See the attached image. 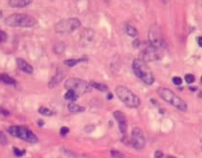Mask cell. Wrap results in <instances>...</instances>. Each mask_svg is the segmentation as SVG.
<instances>
[{
    "mask_svg": "<svg viewBox=\"0 0 202 158\" xmlns=\"http://www.w3.org/2000/svg\"><path fill=\"white\" fill-rule=\"evenodd\" d=\"M132 69L135 75L146 84L152 85L154 83V74L145 61L141 59L134 60L132 64Z\"/></svg>",
    "mask_w": 202,
    "mask_h": 158,
    "instance_id": "cell-1",
    "label": "cell"
},
{
    "mask_svg": "<svg viewBox=\"0 0 202 158\" xmlns=\"http://www.w3.org/2000/svg\"><path fill=\"white\" fill-rule=\"evenodd\" d=\"M5 24L11 27H31L37 23L36 19L30 14L14 13L5 19Z\"/></svg>",
    "mask_w": 202,
    "mask_h": 158,
    "instance_id": "cell-2",
    "label": "cell"
},
{
    "mask_svg": "<svg viewBox=\"0 0 202 158\" xmlns=\"http://www.w3.org/2000/svg\"><path fill=\"white\" fill-rule=\"evenodd\" d=\"M115 91L118 98L128 107L136 108L140 106V98L127 87L118 86Z\"/></svg>",
    "mask_w": 202,
    "mask_h": 158,
    "instance_id": "cell-3",
    "label": "cell"
},
{
    "mask_svg": "<svg viewBox=\"0 0 202 158\" xmlns=\"http://www.w3.org/2000/svg\"><path fill=\"white\" fill-rule=\"evenodd\" d=\"M157 93L161 99L179 110L182 112L187 110V106L184 100L175 94L172 90L165 87H159L157 89Z\"/></svg>",
    "mask_w": 202,
    "mask_h": 158,
    "instance_id": "cell-4",
    "label": "cell"
},
{
    "mask_svg": "<svg viewBox=\"0 0 202 158\" xmlns=\"http://www.w3.org/2000/svg\"><path fill=\"white\" fill-rule=\"evenodd\" d=\"M8 131L11 136L27 142L35 143L38 142V138L36 135L30 129L24 126H12L9 127Z\"/></svg>",
    "mask_w": 202,
    "mask_h": 158,
    "instance_id": "cell-5",
    "label": "cell"
},
{
    "mask_svg": "<svg viewBox=\"0 0 202 158\" xmlns=\"http://www.w3.org/2000/svg\"><path fill=\"white\" fill-rule=\"evenodd\" d=\"M81 22L80 21L75 17L69 18L60 21L55 25V31L58 34H67L74 32L78 29Z\"/></svg>",
    "mask_w": 202,
    "mask_h": 158,
    "instance_id": "cell-6",
    "label": "cell"
},
{
    "mask_svg": "<svg viewBox=\"0 0 202 158\" xmlns=\"http://www.w3.org/2000/svg\"><path fill=\"white\" fill-rule=\"evenodd\" d=\"M64 87L67 90H72L76 93H86L92 89L90 83L79 78L72 77L67 79L64 83Z\"/></svg>",
    "mask_w": 202,
    "mask_h": 158,
    "instance_id": "cell-7",
    "label": "cell"
},
{
    "mask_svg": "<svg viewBox=\"0 0 202 158\" xmlns=\"http://www.w3.org/2000/svg\"><path fill=\"white\" fill-rule=\"evenodd\" d=\"M149 40L150 45L159 50L166 46L165 41L161 34V31L156 25L153 26L150 30L149 33Z\"/></svg>",
    "mask_w": 202,
    "mask_h": 158,
    "instance_id": "cell-8",
    "label": "cell"
},
{
    "mask_svg": "<svg viewBox=\"0 0 202 158\" xmlns=\"http://www.w3.org/2000/svg\"><path fill=\"white\" fill-rule=\"evenodd\" d=\"M131 143L132 146L137 150L143 149L146 144L145 138L142 130L138 127H134L131 133Z\"/></svg>",
    "mask_w": 202,
    "mask_h": 158,
    "instance_id": "cell-9",
    "label": "cell"
},
{
    "mask_svg": "<svg viewBox=\"0 0 202 158\" xmlns=\"http://www.w3.org/2000/svg\"><path fill=\"white\" fill-rule=\"evenodd\" d=\"M160 57V50L150 45L141 52V59H140L147 62L158 60Z\"/></svg>",
    "mask_w": 202,
    "mask_h": 158,
    "instance_id": "cell-10",
    "label": "cell"
},
{
    "mask_svg": "<svg viewBox=\"0 0 202 158\" xmlns=\"http://www.w3.org/2000/svg\"><path fill=\"white\" fill-rule=\"evenodd\" d=\"M114 117L116 121L121 133L126 136L128 131V122L125 114L121 111L117 110L114 112Z\"/></svg>",
    "mask_w": 202,
    "mask_h": 158,
    "instance_id": "cell-11",
    "label": "cell"
},
{
    "mask_svg": "<svg viewBox=\"0 0 202 158\" xmlns=\"http://www.w3.org/2000/svg\"><path fill=\"white\" fill-rule=\"evenodd\" d=\"M16 63L18 67L21 71L28 74H32L33 73V67L24 59L17 58L16 59Z\"/></svg>",
    "mask_w": 202,
    "mask_h": 158,
    "instance_id": "cell-12",
    "label": "cell"
},
{
    "mask_svg": "<svg viewBox=\"0 0 202 158\" xmlns=\"http://www.w3.org/2000/svg\"><path fill=\"white\" fill-rule=\"evenodd\" d=\"M32 2L31 0H10L8 4L12 8H24L29 5Z\"/></svg>",
    "mask_w": 202,
    "mask_h": 158,
    "instance_id": "cell-13",
    "label": "cell"
},
{
    "mask_svg": "<svg viewBox=\"0 0 202 158\" xmlns=\"http://www.w3.org/2000/svg\"><path fill=\"white\" fill-rule=\"evenodd\" d=\"M0 82L8 85L15 86L17 82L15 79L7 74H0Z\"/></svg>",
    "mask_w": 202,
    "mask_h": 158,
    "instance_id": "cell-14",
    "label": "cell"
},
{
    "mask_svg": "<svg viewBox=\"0 0 202 158\" xmlns=\"http://www.w3.org/2000/svg\"><path fill=\"white\" fill-rule=\"evenodd\" d=\"M64 78V76L62 73H57L55 76H54L51 79L50 82L49 83V87L50 88L55 87L58 84L62 81Z\"/></svg>",
    "mask_w": 202,
    "mask_h": 158,
    "instance_id": "cell-15",
    "label": "cell"
},
{
    "mask_svg": "<svg viewBox=\"0 0 202 158\" xmlns=\"http://www.w3.org/2000/svg\"><path fill=\"white\" fill-rule=\"evenodd\" d=\"M125 31L127 35H128L130 37H137L138 34V32L137 29L134 27L130 24H127L125 27Z\"/></svg>",
    "mask_w": 202,
    "mask_h": 158,
    "instance_id": "cell-16",
    "label": "cell"
},
{
    "mask_svg": "<svg viewBox=\"0 0 202 158\" xmlns=\"http://www.w3.org/2000/svg\"><path fill=\"white\" fill-rule=\"evenodd\" d=\"M68 109L71 112H84L85 111V108L84 106H80L74 103H71L68 104Z\"/></svg>",
    "mask_w": 202,
    "mask_h": 158,
    "instance_id": "cell-17",
    "label": "cell"
},
{
    "mask_svg": "<svg viewBox=\"0 0 202 158\" xmlns=\"http://www.w3.org/2000/svg\"><path fill=\"white\" fill-rule=\"evenodd\" d=\"M90 84L92 87L97 89L98 90H99L100 91L105 92V91H107L109 89L108 86L106 84L102 83L92 82L90 83Z\"/></svg>",
    "mask_w": 202,
    "mask_h": 158,
    "instance_id": "cell-18",
    "label": "cell"
},
{
    "mask_svg": "<svg viewBox=\"0 0 202 158\" xmlns=\"http://www.w3.org/2000/svg\"><path fill=\"white\" fill-rule=\"evenodd\" d=\"M87 61V59H69L64 61V64L67 66L72 67L75 66V65L80 63H83Z\"/></svg>",
    "mask_w": 202,
    "mask_h": 158,
    "instance_id": "cell-19",
    "label": "cell"
},
{
    "mask_svg": "<svg viewBox=\"0 0 202 158\" xmlns=\"http://www.w3.org/2000/svg\"><path fill=\"white\" fill-rule=\"evenodd\" d=\"M64 98L72 101H75L77 99V94L76 92L72 90H68L64 95Z\"/></svg>",
    "mask_w": 202,
    "mask_h": 158,
    "instance_id": "cell-20",
    "label": "cell"
},
{
    "mask_svg": "<svg viewBox=\"0 0 202 158\" xmlns=\"http://www.w3.org/2000/svg\"><path fill=\"white\" fill-rule=\"evenodd\" d=\"M38 112L40 114H42L46 116H51L54 114V113L52 110H51L50 109H49L47 108H45V107L40 108L38 110Z\"/></svg>",
    "mask_w": 202,
    "mask_h": 158,
    "instance_id": "cell-21",
    "label": "cell"
},
{
    "mask_svg": "<svg viewBox=\"0 0 202 158\" xmlns=\"http://www.w3.org/2000/svg\"><path fill=\"white\" fill-rule=\"evenodd\" d=\"M8 143L7 136L2 131H0V145L6 146Z\"/></svg>",
    "mask_w": 202,
    "mask_h": 158,
    "instance_id": "cell-22",
    "label": "cell"
},
{
    "mask_svg": "<svg viewBox=\"0 0 202 158\" xmlns=\"http://www.w3.org/2000/svg\"><path fill=\"white\" fill-rule=\"evenodd\" d=\"M64 46L63 43H58V44H56L54 47V51H55L56 53L60 54L64 51Z\"/></svg>",
    "mask_w": 202,
    "mask_h": 158,
    "instance_id": "cell-23",
    "label": "cell"
},
{
    "mask_svg": "<svg viewBox=\"0 0 202 158\" xmlns=\"http://www.w3.org/2000/svg\"><path fill=\"white\" fill-rule=\"evenodd\" d=\"M184 80L187 83L191 84L195 81V77L192 74H187L184 76Z\"/></svg>",
    "mask_w": 202,
    "mask_h": 158,
    "instance_id": "cell-24",
    "label": "cell"
},
{
    "mask_svg": "<svg viewBox=\"0 0 202 158\" xmlns=\"http://www.w3.org/2000/svg\"><path fill=\"white\" fill-rule=\"evenodd\" d=\"M111 155L114 158H124L123 153L117 150H112L111 151Z\"/></svg>",
    "mask_w": 202,
    "mask_h": 158,
    "instance_id": "cell-25",
    "label": "cell"
},
{
    "mask_svg": "<svg viewBox=\"0 0 202 158\" xmlns=\"http://www.w3.org/2000/svg\"><path fill=\"white\" fill-rule=\"evenodd\" d=\"M7 38L8 35L7 33L3 30H0V44L6 42V41L7 40Z\"/></svg>",
    "mask_w": 202,
    "mask_h": 158,
    "instance_id": "cell-26",
    "label": "cell"
},
{
    "mask_svg": "<svg viewBox=\"0 0 202 158\" xmlns=\"http://www.w3.org/2000/svg\"><path fill=\"white\" fill-rule=\"evenodd\" d=\"M13 152H14V155L17 157H22L25 153V150H20L17 148H13Z\"/></svg>",
    "mask_w": 202,
    "mask_h": 158,
    "instance_id": "cell-27",
    "label": "cell"
},
{
    "mask_svg": "<svg viewBox=\"0 0 202 158\" xmlns=\"http://www.w3.org/2000/svg\"><path fill=\"white\" fill-rule=\"evenodd\" d=\"M172 81L173 82V83L174 84H176V85H180L182 84L183 83V80H182V78L180 77H177V76H176V77H174L172 79Z\"/></svg>",
    "mask_w": 202,
    "mask_h": 158,
    "instance_id": "cell-28",
    "label": "cell"
},
{
    "mask_svg": "<svg viewBox=\"0 0 202 158\" xmlns=\"http://www.w3.org/2000/svg\"><path fill=\"white\" fill-rule=\"evenodd\" d=\"M69 132V129L66 126H63L60 129V133L62 136H65Z\"/></svg>",
    "mask_w": 202,
    "mask_h": 158,
    "instance_id": "cell-29",
    "label": "cell"
},
{
    "mask_svg": "<svg viewBox=\"0 0 202 158\" xmlns=\"http://www.w3.org/2000/svg\"><path fill=\"white\" fill-rule=\"evenodd\" d=\"M0 113H1L3 116H5V117L8 116L10 114V113L8 110H7L6 109L3 108L2 107H0Z\"/></svg>",
    "mask_w": 202,
    "mask_h": 158,
    "instance_id": "cell-30",
    "label": "cell"
},
{
    "mask_svg": "<svg viewBox=\"0 0 202 158\" xmlns=\"http://www.w3.org/2000/svg\"><path fill=\"white\" fill-rule=\"evenodd\" d=\"M163 153L160 151H157L154 153V158H163Z\"/></svg>",
    "mask_w": 202,
    "mask_h": 158,
    "instance_id": "cell-31",
    "label": "cell"
},
{
    "mask_svg": "<svg viewBox=\"0 0 202 158\" xmlns=\"http://www.w3.org/2000/svg\"><path fill=\"white\" fill-rule=\"evenodd\" d=\"M113 97H114V95L111 93V92H109V93L107 94V96H106V97H107L108 100H112L113 99Z\"/></svg>",
    "mask_w": 202,
    "mask_h": 158,
    "instance_id": "cell-32",
    "label": "cell"
},
{
    "mask_svg": "<svg viewBox=\"0 0 202 158\" xmlns=\"http://www.w3.org/2000/svg\"><path fill=\"white\" fill-rule=\"evenodd\" d=\"M37 125L39 127H42L45 125V122L43 120H39L37 122Z\"/></svg>",
    "mask_w": 202,
    "mask_h": 158,
    "instance_id": "cell-33",
    "label": "cell"
},
{
    "mask_svg": "<svg viewBox=\"0 0 202 158\" xmlns=\"http://www.w3.org/2000/svg\"><path fill=\"white\" fill-rule=\"evenodd\" d=\"M197 43L200 47H202V37H199L197 39Z\"/></svg>",
    "mask_w": 202,
    "mask_h": 158,
    "instance_id": "cell-34",
    "label": "cell"
},
{
    "mask_svg": "<svg viewBox=\"0 0 202 158\" xmlns=\"http://www.w3.org/2000/svg\"><path fill=\"white\" fill-rule=\"evenodd\" d=\"M3 17V12L1 11H0V19L2 18Z\"/></svg>",
    "mask_w": 202,
    "mask_h": 158,
    "instance_id": "cell-35",
    "label": "cell"
},
{
    "mask_svg": "<svg viewBox=\"0 0 202 158\" xmlns=\"http://www.w3.org/2000/svg\"><path fill=\"white\" fill-rule=\"evenodd\" d=\"M167 158H176V157H175L172 156H168L167 157Z\"/></svg>",
    "mask_w": 202,
    "mask_h": 158,
    "instance_id": "cell-36",
    "label": "cell"
},
{
    "mask_svg": "<svg viewBox=\"0 0 202 158\" xmlns=\"http://www.w3.org/2000/svg\"><path fill=\"white\" fill-rule=\"evenodd\" d=\"M200 82L202 83V76H201V78H200Z\"/></svg>",
    "mask_w": 202,
    "mask_h": 158,
    "instance_id": "cell-37",
    "label": "cell"
}]
</instances>
